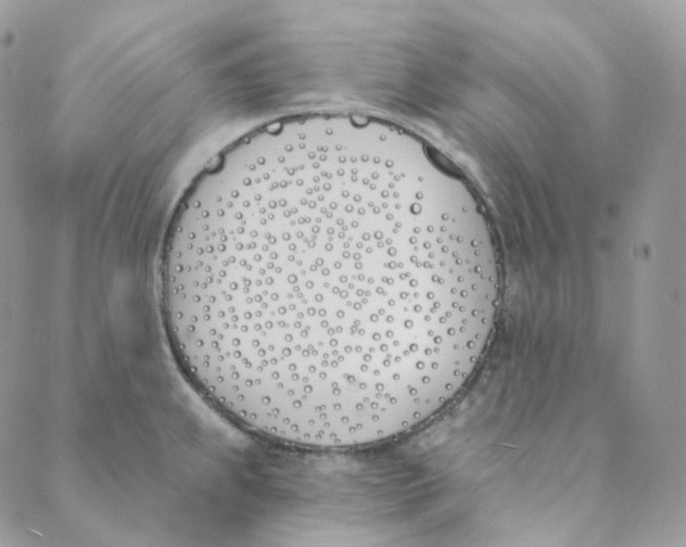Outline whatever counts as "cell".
I'll return each instance as SVG.
<instances>
[{"label": "cell", "instance_id": "1", "mask_svg": "<svg viewBox=\"0 0 686 547\" xmlns=\"http://www.w3.org/2000/svg\"><path fill=\"white\" fill-rule=\"evenodd\" d=\"M262 191L296 249L289 323L313 416L421 403L474 371L499 271L465 182L418 151L327 135L267 143Z\"/></svg>", "mask_w": 686, "mask_h": 547}]
</instances>
